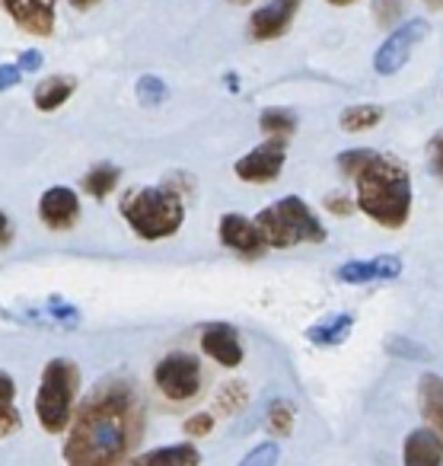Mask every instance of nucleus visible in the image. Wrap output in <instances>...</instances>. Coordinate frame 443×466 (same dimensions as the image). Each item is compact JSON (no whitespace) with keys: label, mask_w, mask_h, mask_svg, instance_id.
I'll return each mask as SVG.
<instances>
[{"label":"nucleus","mask_w":443,"mask_h":466,"mask_svg":"<svg viewBox=\"0 0 443 466\" xmlns=\"http://www.w3.org/2000/svg\"><path fill=\"white\" fill-rule=\"evenodd\" d=\"M20 431V409H16V387L10 374L0 370V438Z\"/></svg>","instance_id":"nucleus-20"},{"label":"nucleus","mask_w":443,"mask_h":466,"mask_svg":"<svg viewBox=\"0 0 443 466\" xmlns=\"http://www.w3.org/2000/svg\"><path fill=\"white\" fill-rule=\"evenodd\" d=\"M370 154H373V150H367V147L345 150V154L338 157V169H341V173H345V176H351V179H354V176L360 173V167H364L367 157H370Z\"/></svg>","instance_id":"nucleus-27"},{"label":"nucleus","mask_w":443,"mask_h":466,"mask_svg":"<svg viewBox=\"0 0 443 466\" xmlns=\"http://www.w3.org/2000/svg\"><path fill=\"white\" fill-rule=\"evenodd\" d=\"M357 186V208L370 220H377L386 230H398L411 214V176L396 157H386L373 150L360 173L354 176Z\"/></svg>","instance_id":"nucleus-2"},{"label":"nucleus","mask_w":443,"mask_h":466,"mask_svg":"<svg viewBox=\"0 0 443 466\" xmlns=\"http://www.w3.org/2000/svg\"><path fill=\"white\" fill-rule=\"evenodd\" d=\"M211 428H214V415L207 412H198L186 421V434H192V438H205V434H211Z\"/></svg>","instance_id":"nucleus-31"},{"label":"nucleus","mask_w":443,"mask_h":466,"mask_svg":"<svg viewBox=\"0 0 443 466\" xmlns=\"http://www.w3.org/2000/svg\"><path fill=\"white\" fill-rule=\"evenodd\" d=\"M383 118V109L379 106H370V103H360V106H347L341 112V128L345 131H367L373 125H379Z\"/></svg>","instance_id":"nucleus-22"},{"label":"nucleus","mask_w":443,"mask_h":466,"mask_svg":"<svg viewBox=\"0 0 443 466\" xmlns=\"http://www.w3.org/2000/svg\"><path fill=\"white\" fill-rule=\"evenodd\" d=\"M258 230H262L265 243L275 249H290L300 243H326V227L313 214V208L297 195L275 201L256 218Z\"/></svg>","instance_id":"nucleus-4"},{"label":"nucleus","mask_w":443,"mask_h":466,"mask_svg":"<svg viewBox=\"0 0 443 466\" xmlns=\"http://www.w3.org/2000/svg\"><path fill=\"white\" fill-rule=\"evenodd\" d=\"M354 319L351 313H332V317H322L316 326L307 329V339L313 345H341L351 332Z\"/></svg>","instance_id":"nucleus-18"},{"label":"nucleus","mask_w":443,"mask_h":466,"mask_svg":"<svg viewBox=\"0 0 443 466\" xmlns=\"http://www.w3.org/2000/svg\"><path fill=\"white\" fill-rule=\"evenodd\" d=\"M71 7H77V10H90V7H96L99 0H67Z\"/></svg>","instance_id":"nucleus-37"},{"label":"nucleus","mask_w":443,"mask_h":466,"mask_svg":"<svg viewBox=\"0 0 443 466\" xmlns=\"http://www.w3.org/2000/svg\"><path fill=\"white\" fill-rule=\"evenodd\" d=\"M326 208H328V211L338 214V218H347V214H351V201H347L345 195H328Z\"/></svg>","instance_id":"nucleus-33"},{"label":"nucleus","mask_w":443,"mask_h":466,"mask_svg":"<svg viewBox=\"0 0 443 466\" xmlns=\"http://www.w3.org/2000/svg\"><path fill=\"white\" fill-rule=\"evenodd\" d=\"M303 0H268L265 7H258L249 20V35L256 42H275L294 23L297 10H300Z\"/></svg>","instance_id":"nucleus-9"},{"label":"nucleus","mask_w":443,"mask_h":466,"mask_svg":"<svg viewBox=\"0 0 443 466\" xmlns=\"http://www.w3.org/2000/svg\"><path fill=\"white\" fill-rule=\"evenodd\" d=\"M137 96H141V103L156 106L163 96H166V86H163L156 77H144L141 84H137Z\"/></svg>","instance_id":"nucleus-29"},{"label":"nucleus","mask_w":443,"mask_h":466,"mask_svg":"<svg viewBox=\"0 0 443 466\" xmlns=\"http://www.w3.org/2000/svg\"><path fill=\"white\" fill-rule=\"evenodd\" d=\"M122 214L131 230L147 243L166 240L186 220L182 195L173 186H144L131 188L122 198Z\"/></svg>","instance_id":"nucleus-3"},{"label":"nucleus","mask_w":443,"mask_h":466,"mask_svg":"<svg viewBox=\"0 0 443 466\" xmlns=\"http://www.w3.org/2000/svg\"><path fill=\"white\" fill-rule=\"evenodd\" d=\"M74 86H77V84H74V77H48V80H42V84L35 86V96H33L35 109H42V112L61 109V106L74 96Z\"/></svg>","instance_id":"nucleus-19"},{"label":"nucleus","mask_w":443,"mask_h":466,"mask_svg":"<svg viewBox=\"0 0 443 466\" xmlns=\"http://www.w3.org/2000/svg\"><path fill=\"white\" fill-rule=\"evenodd\" d=\"M287 160V137H268L265 144H258L256 150H249L246 157L237 160V176L243 182H275Z\"/></svg>","instance_id":"nucleus-8"},{"label":"nucleus","mask_w":443,"mask_h":466,"mask_svg":"<svg viewBox=\"0 0 443 466\" xmlns=\"http://www.w3.org/2000/svg\"><path fill=\"white\" fill-rule=\"evenodd\" d=\"M405 466H443V438L430 428H418L405 438L402 447Z\"/></svg>","instance_id":"nucleus-15"},{"label":"nucleus","mask_w":443,"mask_h":466,"mask_svg":"<svg viewBox=\"0 0 443 466\" xmlns=\"http://www.w3.org/2000/svg\"><path fill=\"white\" fill-rule=\"evenodd\" d=\"M230 4H249V0H230Z\"/></svg>","instance_id":"nucleus-39"},{"label":"nucleus","mask_w":443,"mask_h":466,"mask_svg":"<svg viewBox=\"0 0 443 466\" xmlns=\"http://www.w3.org/2000/svg\"><path fill=\"white\" fill-rule=\"evenodd\" d=\"M201 349L207 358L220 364V368H239L243 361V342H239V332L227 323H211L201 332Z\"/></svg>","instance_id":"nucleus-13"},{"label":"nucleus","mask_w":443,"mask_h":466,"mask_svg":"<svg viewBox=\"0 0 443 466\" xmlns=\"http://www.w3.org/2000/svg\"><path fill=\"white\" fill-rule=\"evenodd\" d=\"M389 351H392V355H402V358H415V361H428V358H430L428 349H421V345H415V342L408 345V339H392Z\"/></svg>","instance_id":"nucleus-30"},{"label":"nucleus","mask_w":443,"mask_h":466,"mask_svg":"<svg viewBox=\"0 0 443 466\" xmlns=\"http://www.w3.org/2000/svg\"><path fill=\"white\" fill-rule=\"evenodd\" d=\"M428 33H430V26L424 20H408V23H402V26L392 29V33L386 35L383 46L377 48V55H373V67H377V74L389 77V74L402 71L405 61L411 58V52L421 46Z\"/></svg>","instance_id":"nucleus-7"},{"label":"nucleus","mask_w":443,"mask_h":466,"mask_svg":"<svg viewBox=\"0 0 443 466\" xmlns=\"http://www.w3.org/2000/svg\"><path fill=\"white\" fill-rule=\"evenodd\" d=\"M118 179H122V169L112 167V163H99V167H93L90 173L84 176V188L93 198H106V195L118 186Z\"/></svg>","instance_id":"nucleus-21"},{"label":"nucleus","mask_w":443,"mask_h":466,"mask_svg":"<svg viewBox=\"0 0 443 466\" xmlns=\"http://www.w3.org/2000/svg\"><path fill=\"white\" fill-rule=\"evenodd\" d=\"M268 431L277 434V438H287L290 431H294V406H290L287 400H275L268 406Z\"/></svg>","instance_id":"nucleus-24"},{"label":"nucleus","mask_w":443,"mask_h":466,"mask_svg":"<svg viewBox=\"0 0 443 466\" xmlns=\"http://www.w3.org/2000/svg\"><path fill=\"white\" fill-rule=\"evenodd\" d=\"M402 272L398 256H377V259H354L338 268V281L345 285H370V281H392Z\"/></svg>","instance_id":"nucleus-14"},{"label":"nucleus","mask_w":443,"mask_h":466,"mask_svg":"<svg viewBox=\"0 0 443 466\" xmlns=\"http://www.w3.org/2000/svg\"><path fill=\"white\" fill-rule=\"evenodd\" d=\"M402 10H405V0H373V20H377L379 26L398 23Z\"/></svg>","instance_id":"nucleus-25"},{"label":"nucleus","mask_w":443,"mask_h":466,"mask_svg":"<svg viewBox=\"0 0 443 466\" xmlns=\"http://www.w3.org/2000/svg\"><path fill=\"white\" fill-rule=\"evenodd\" d=\"M23 67L20 65H4L0 67V90H10L14 84H20Z\"/></svg>","instance_id":"nucleus-32"},{"label":"nucleus","mask_w":443,"mask_h":466,"mask_svg":"<svg viewBox=\"0 0 443 466\" xmlns=\"http://www.w3.org/2000/svg\"><path fill=\"white\" fill-rule=\"evenodd\" d=\"M42 65V58L35 52H29V55H23V61H20V67L23 71H35V67Z\"/></svg>","instance_id":"nucleus-36"},{"label":"nucleus","mask_w":443,"mask_h":466,"mask_svg":"<svg viewBox=\"0 0 443 466\" xmlns=\"http://www.w3.org/2000/svg\"><path fill=\"white\" fill-rule=\"evenodd\" d=\"M154 383L166 400L186 402L192 396H198L201 390V364L188 351H173L166 355L154 370Z\"/></svg>","instance_id":"nucleus-6"},{"label":"nucleus","mask_w":443,"mask_h":466,"mask_svg":"<svg viewBox=\"0 0 443 466\" xmlns=\"http://www.w3.org/2000/svg\"><path fill=\"white\" fill-rule=\"evenodd\" d=\"M328 4H335V7H347V4H354V0H328Z\"/></svg>","instance_id":"nucleus-38"},{"label":"nucleus","mask_w":443,"mask_h":466,"mask_svg":"<svg viewBox=\"0 0 443 466\" xmlns=\"http://www.w3.org/2000/svg\"><path fill=\"white\" fill-rule=\"evenodd\" d=\"M434 169L443 176V137H437L434 141Z\"/></svg>","instance_id":"nucleus-35"},{"label":"nucleus","mask_w":443,"mask_h":466,"mask_svg":"<svg viewBox=\"0 0 443 466\" xmlns=\"http://www.w3.org/2000/svg\"><path fill=\"white\" fill-rule=\"evenodd\" d=\"M144 438V402L135 383L125 377H106L80 402L67 428V466H128Z\"/></svg>","instance_id":"nucleus-1"},{"label":"nucleus","mask_w":443,"mask_h":466,"mask_svg":"<svg viewBox=\"0 0 443 466\" xmlns=\"http://www.w3.org/2000/svg\"><path fill=\"white\" fill-rule=\"evenodd\" d=\"M10 240H14V227H10V218L4 211H0V249L10 247Z\"/></svg>","instance_id":"nucleus-34"},{"label":"nucleus","mask_w":443,"mask_h":466,"mask_svg":"<svg viewBox=\"0 0 443 466\" xmlns=\"http://www.w3.org/2000/svg\"><path fill=\"white\" fill-rule=\"evenodd\" d=\"M243 402H246V387H243V383H227L224 393H220V400H217V406L224 409V412H237Z\"/></svg>","instance_id":"nucleus-28"},{"label":"nucleus","mask_w":443,"mask_h":466,"mask_svg":"<svg viewBox=\"0 0 443 466\" xmlns=\"http://www.w3.org/2000/svg\"><path fill=\"white\" fill-rule=\"evenodd\" d=\"M80 390V370L67 358H52L42 370L39 393H35V415L48 434H61L74 421V400Z\"/></svg>","instance_id":"nucleus-5"},{"label":"nucleus","mask_w":443,"mask_h":466,"mask_svg":"<svg viewBox=\"0 0 443 466\" xmlns=\"http://www.w3.org/2000/svg\"><path fill=\"white\" fill-rule=\"evenodd\" d=\"M39 218L45 220V227H52V230H71L80 218L77 192L67 186H52L39 198Z\"/></svg>","instance_id":"nucleus-11"},{"label":"nucleus","mask_w":443,"mask_h":466,"mask_svg":"<svg viewBox=\"0 0 443 466\" xmlns=\"http://www.w3.org/2000/svg\"><path fill=\"white\" fill-rule=\"evenodd\" d=\"M201 453L195 444H173V447H156L141 457H135L128 466H198Z\"/></svg>","instance_id":"nucleus-16"},{"label":"nucleus","mask_w":443,"mask_h":466,"mask_svg":"<svg viewBox=\"0 0 443 466\" xmlns=\"http://www.w3.org/2000/svg\"><path fill=\"white\" fill-rule=\"evenodd\" d=\"M220 240H224L227 249L246 256V259H258L265 253V247H268L256 220H246L243 214H224V220H220Z\"/></svg>","instance_id":"nucleus-10"},{"label":"nucleus","mask_w":443,"mask_h":466,"mask_svg":"<svg viewBox=\"0 0 443 466\" xmlns=\"http://www.w3.org/2000/svg\"><path fill=\"white\" fill-rule=\"evenodd\" d=\"M258 125H262V131L268 137H290L297 128V118H294V112H287V109H265Z\"/></svg>","instance_id":"nucleus-23"},{"label":"nucleus","mask_w":443,"mask_h":466,"mask_svg":"<svg viewBox=\"0 0 443 466\" xmlns=\"http://www.w3.org/2000/svg\"><path fill=\"white\" fill-rule=\"evenodd\" d=\"M10 20L29 35H52L55 29V0H0Z\"/></svg>","instance_id":"nucleus-12"},{"label":"nucleus","mask_w":443,"mask_h":466,"mask_svg":"<svg viewBox=\"0 0 443 466\" xmlns=\"http://www.w3.org/2000/svg\"><path fill=\"white\" fill-rule=\"evenodd\" d=\"M277 457H281V451H277V444H271L268 441V444H258L256 451L246 453L239 466H275Z\"/></svg>","instance_id":"nucleus-26"},{"label":"nucleus","mask_w":443,"mask_h":466,"mask_svg":"<svg viewBox=\"0 0 443 466\" xmlns=\"http://www.w3.org/2000/svg\"><path fill=\"white\" fill-rule=\"evenodd\" d=\"M418 402H421V415L443 438V377L440 374H424L421 380H418Z\"/></svg>","instance_id":"nucleus-17"}]
</instances>
